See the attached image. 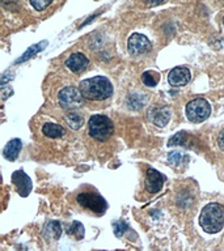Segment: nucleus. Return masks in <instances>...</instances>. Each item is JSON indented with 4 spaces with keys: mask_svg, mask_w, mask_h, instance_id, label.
I'll list each match as a JSON object with an SVG mask.
<instances>
[{
    "mask_svg": "<svg viewBox=\"0 0 224 251\" xmlns=\"http://www.w3.org/2000/svg\"><path fill=\"white\" fill-rule=\"evenodd\" d=\"M211 114V106L204 98H196L186 105V117L193 123L206 121Z\"/></svg>",
    "mask_w": 224,
    "mask_h": 251,
    "instance_id": "4",
    "label": "nucleus"
},
{
    "mask_svg": "<svg viewBox=\"0 0 224 251\" xmlns=\"http://www.w3.org/2000/svg\"><path fill=\"white\" fill-rule=\"evenodd\" d=\"M83 97L89 101H104L113 94L112 82L104 76H94V77L83 80L79 85Z\"/></svg>",
    "mask_w": 224,
    "mask_h": 251,
    "instance_id": "1",
    "label": "nucleus"
},
{
    "mask_svg": "<svg viewBox=\"0 0 224 251\" xmlns=\"http://www.w3.org/2000/svg\"><path fill=\"white\" fill-rule=\"evenodd\" d=\"M159 78H160L159 74L152 72V71H147V72L141 75V81H143V84L147 86H151V88L156 85L157 82H159Z\"/></svg>",
    "mask_w": 224,
    "mask_h": 251,
    "instance_id": "19",
    "label": "nucleus"
},
{
    "mask_svg": "<svg viewBox=\"0 0 224 251\" xmlns=\"http://www.w3.org/2000/svg\"><path fill=\"white\" fill-rule=\"evenodd\" d=\"M151 42L149 39L143 34H139V33H134L131 37L127 41V49H129V52L134 56L137 55H143L145 52H148L151 50Z\"/></svg>",
    "mask_w": 224,
    "mask_h": 251,
    "instance_id": "7",
    "label": "nucleus"
},
{
    "mask_svg": "<svg viewBox=\"0 0 224 251\" xmlns=\"http://www.w3.org/2000/svg\"><path fill=\"white\" fill-rule=\"evenodd\" d=\"M192 78L190 71L186 67H176L168 75V82L172 86H185Z\"/></svg>",
    "mask_w": 224,
    "mask_h": 251,
    "instance_id": "8",
    "label": "nucleus"
},
{
    "mask_svg": "<svg viewBox=\"0 0 224 251\" xmlns=\"http://www.w3.org/2000/svg\"><path fill=\"white\" fill-rule=\"evenodd\" d=\"M46 46H47L46 41H42V42L35 43V45H33L31 47H29V49H28L25 52H24L23 56H20V58L16 60V64H20V63L27 62V60H29L30 58H33L34 55H37L38 52H41V51H42Z\"/></svg>",
    "mask_w": 224,
    "mask_h": 251,
    "instance_id": "14",
    "label": "nucleus"
},
{
    "mask_svg": "<svg viewBox=\"0 0 224 251\" xmlns=\"http://www.w3.org/2000/svg\"><path fill=\"white\" fill-rule=\"evenodd\" d=\"M84 103V97L82 92L74 86H67L59 93V105L64 110H76Z\"/></svg>",
    "mask_w": 224,
    "mask_h": 251,
    "instance_id": "5",
    "label": "nucleus"
},
{
    "mask_svg": "<svg viewBox=\"0 0 224 251\" xmlns=\"http://www.w3.org/2000/svg\"><path fill=\"white\" fill-rule=\"evenodd\" d=\"M42 132L45 136L55 139V137H60L64 135V128L62 126L55 125V123H46L42 127Z\"/></svg>",
    "mask_w": 224,
    "mask_h": 251,
    "instance_id": "16",
    "label": "nucleus"
},
{
    "mask_svg": "<svg viewBox=\"0 0 224 251\" xmlns=\"http://www.w3.org/2000/svg\"><path fill=\"white\" fill-rule=\"evenodd\" d=\"M199 225L206 233L215 234L224 226V208L218 203H210L202 209Z\"/></svg>",
    "mask_w": 224,
    "mask_h": 251,
    "instance_id": "2",
    "label": "nucleus"
},
{
    "mask_svg": "<svg viewBox=\"0 0 224 251\" xmlns=\"http://www.w3.org/2000/svg\"><path fill=\"white\" fill-rule=\"evenodd\" d=\"M114 226V234L117 235V237H122L123 233L126 231L127 229V224L125 221H117V223L113 224Z\"/></svg>",
    "mask_w": 224,
    "mask_h": 251,
    "instance_id": "23",
    "label": "nucleus"
},
{
    "mask_svg": "<svg viewBox=\"0 0 224 251\" xmlns=\"http://www.w3.org/2000/svg\"><path fill=\"white\" fill-rule=\"evenodd\" d=\"M182 158H184V156L180 152H170L168 154V162L172 166H178L181 164Z\"/></svg>",
    "mask_w": 224,
    "mask_h": 251,
    "instance_id": "22",
    "label": "nucleus"
},
{
    "mask_svg": "<svg viewBox=\"0 0 224 251\" xmlns=\"http://www.w3.org/2000/svg\"><path fill=\"white\" fill-rule=\"evenodd\" d=\"M78 203L82 205V207L89 209V211L97 213V215H102L105 213L106 208H108V204H106L105 199L102 196L97 195V194H93V192H84V194H80L78 195Z\"/></svg>",
    "mask_w": 224,
    "mask_h": 251,
    "instance_id": "6",
    "label": "nucleus"
},
{
    "mask_svg": "<svg viewBox=\"0 0 224 251\" xmlns=\"http://www.w3.org/2000/svg\"><path fill=\"white\" fill-rule=\"evenodd\" d=\"M223 24H224V17H223Z\"/></svg>",
    "mask_w": 224,
    "mask_h": 251,
    "instance_id": "26",
    "label": "nucleus"
},
{
    "mask_svg": "<svg viewBox=\"0 0 224 251\" xmlns=\"http://www.w3.org/2000/svg\"><path fill=\"white\" fill-rule=\"evenodd\" d=\"M43 234L45 237L49 239H58L62 234V227H60V224L58 221H49V223L45 225V229H43Z\"/></svg>",
    "mask_w": 224,
    "mask_h": 251,
    "instance_id": "15",
    "label": "nucleus"
},
{
    "mask_svg": "<svg viewBox=\"0 0 224 251\" xmlns=\"http://www.w3.org/2000/svg\"><path fill=\"white\" fill-rule=\"evenodd\" d=\"M164 184V176L155 169L149 168L145 176V188L151 194H157L163 188Z\"/></svg>",
    "mask_w": 224,
    "mask_h": 251,
    "instance_id": "9",
    "label": "nucleus"
},
{
    "mask_svg": "<svg viewBox=\"0 0 224 251\" xmlns=\"http://www.w3.org/2000/svg\"><path fill=\"white\" fill-rule=\"evenodd\" d=\"M151 119H152L153 125L159 126V127H164L170 119V111L167 107H159L155 109L151 113Z\"/></svg>",
    "mask_w": 224,
    "mask_h": 251,
    "instance_id": "12",
    "label": "nucleus"
},
{
    "mask_svg": "<svg viewBox=\"0 0 224 251\" xmlns=\"http://www.w3.org/2000/svg\"><path fill=\"white\" fill-rule=\"evenodd\" d=\"M88 131L93 139L98 141H106L113 135L114 126L109 118L102 114L92 115L88 123Z\"/></svg>",
    "mask_w": 224,
    "mask_h": 251,
    "instance_id": "3",
    "label": "nucleus"
},
{
    "mask_svg": "<svg viewBox=\"0 0 224 251\" xmlns=\"http://www.w3.org/2000/svg\"><path fill=\"white\" fill-rule=\"evenodd\" d=\"M88 58L82 52H74L70 55V58L66 60V66L70 68L72 72H82L88 67Z\"/></svg>",
    "mask_w": 224,
    "mask_h": 251,
    "instance_id": "11",
    "label": "nucleus"
},
{
    "mask_svg": "<svg viewBox=\"0 0 224 251\" xmlns=\"http://www.w3.org/2000/svg\"><path fill=\"white\" fill-rule=\"evenodd\" d=\"M12 182L16 184V187L19 190V194L21 196H28L30 194L33 184H31L30 178L23 172V170H17L12 174Z\"/></svg>",
    "mask_w": 224,
    "mask_h": 251,
    "instance_id": "10",
    "label": "nucleus"
},
{
    "mask_svg": "<svg viewBox=\"0 0 224 251\" xmlns=\"http://www.w3.org/2000/svg\"><path fill=\"white\" fill-rule=\"evenodd\" d=\"M167 0H147V4L151 5V7H155V5H160V4L165 3Z\"/></svg>",
    "mask_w": 224,
    "mask_h": 251,
    "instance_id": "25",
    "label": "nucleus"
},
{
    "mask_svg": "<svg viewBox=\"0 0 224 251\" xmlns=\"http://www.w3.org/2000/svg\"><path fill=\"white\" fill-rule=\"evenodd\" d=\"M67 233L70 235H74L76 239H83L84 238V234H85V229L83 226L82 223H79V221H74L72 225L68 227V230Z\"/></svg>",
    "mask_w": 224,
    "mask_h": 251,
    "instance_id": "17",
    "label": "nucleus"
},
{
    "mask_svg": "<svg viewBox=\"0 0 224 251\" xmlns=\"http://www.w3.org/2000/svg\"><path fill=\"white\" fill-rule=\"evenodd\" d=\"M21 147H23L21 140H19V139H13V140L9 141V143L7 144V147L4 148V152H3L4 157H5L8 161H15L16 158L19 157Z\"/></svg>",
    "mask_w": 224,
    "mask_h": 251,
    "instance_id": "13",
    "label": "nucleus"
},
{
    "mask_svg": "<svg viewBox=\"0 0 224 251\" xmlns=\"http://www.w3.org/2000/svg\"><path fill=\"white\" fill-rule=\"evenodd\" d=\"M29 1L35 11H43L53 3V0H29Z\"/></svg>",
    "mask_w": 224,
    "mask_h": 251,
    "instance_id": "21",
    "label": "nucleus"
},
{
    "mask_svg": "<svg viewBox=\"0 0 224 251\" xmlns=\"http://www.w3.org/2000/svg\"><path fill=\"white\" fill-rule=\"evenodd\" d=\"M186 139H188V135L184 131H181V132L176 133L174 136H172V139L168 141L169 147H181V145H184L186 143Z\"/></svg>",
    "mask_w": 224,
    "mask_h": 251,
    "instance_id": "20",
    "label": "nucleus"
},
{
    "mask_svg": "<svg viewBox=\"0 0 224 251\" xmlns=\"http://www.w3.org/2000/svg\"><path fill=\"white\" fill-rule=\"evenodd\" d=\"M218 145H219V148L222 149V151H224V129L220 132L219 139H218Z\"/></svg>",
    "mask_w": 224,
    "mask_h": 251,
    "instance_id": "24",
    "label": "nucleus"
},
{
    "mask_svg": "<svg viewBox=\"0 0 224 251\" xmlns=\"http://www.w3.org/2000/svg\"><path fill=\"white\" fill-rule=\"evenodd\" d=\"M66 121L72 129H79L83 126V123H84V119H83L82 115H79L76 113L67 114Z\"/></svg>",
    "mask_w": 224,
    "mask_h": 251,
    "instance_id": "18",
    "label": "nucleus"
}]
</instances>
